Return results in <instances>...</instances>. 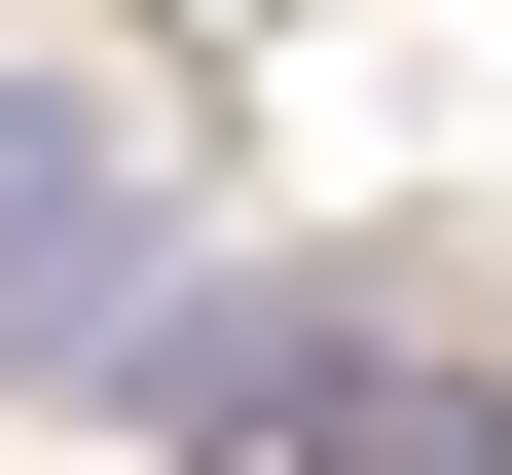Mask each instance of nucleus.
<instances>
[{
	"label": "nucleus",
	"mask_w": 512,
	"mask_h": 475,
	"mask_svg": "<svg viewBox=\"0 0 512 475\" xmlns=\"http://www.w3.org/2000/svg\"><path fill=\"white\" fill-rule=\"evenodd\" d=\"M330 366H366L330 293H183V329H147V439H293V402H330Z\"/></svg>",
	"instance_id": "7ed1b4c3"
},
{
	"label": "nucleus",
	"mask_w": 512,
	"mask_h": 475,
	"mask_svg": "<svg viewBox=\"0 0 512 475\" xmlns=\"http://www.w3.org/2000/svg\"><path fill=\"white\" fill-rule=\"evenodd\" d=\"M147 147H110L74 74H0V366H74V402H147Z\"/></svg>",
	"instance_id": "f257e3e1"
},
{
	"label": "nucleus",
	"mask_w": 512,
	"mask_h": 475,
	"mask_svg": "<svg viewBox=\"0 0 512 475\" xmlns=\"http://www.w3.org/2000/svg\"><path fill=\"white\" fill-rule=\"evenodd\" d=\"M293 475H512V366L476 329H366V366L293 402Z\"/></svg>",
	"instance_id": "f03ea898"
}]
</instances>
